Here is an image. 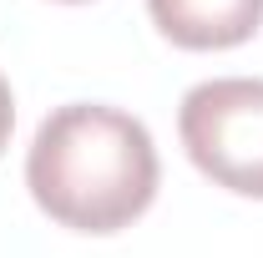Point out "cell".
I'll use <instances>...</instances> for the list:
<instances>
[{
  "label": "cell",
  "mask_w": 263,
  "mask_h": 258,
  "mask_svg": "<svg viewBox=\"0 0 263 258\" xmlns=\"http://www.w3.org/2000/svg\"><path fill=\"white\" fill-rule=\"evenodd\" d=\"M10 127H15V97H10V81L0 76V152L10 142Z\"/></svg>",
  "instance_id": "277c9868"
},
{
  "label": "cell",
  "mask_w": 263,
  "mask_h": 258,
  "mask_svg": "<svg viewBox=\"0 0 263 258\" xmlns=\"http://www.w3.org/2000/svg\"><path fill=\"white\" fill-rule=\"evenodd\" d=\"M157 147L132 112L106 101L56 106L26 152V188L71 233H122L157 197Z\"/></svg>",
  "instance_id": "6da1fadb"
},
{
  "label": "cell",
  "mask_w": 263,
  "mask_h": 258,
  "mask_svg": "<svg viewBox=\"0 0 263 258\" xmlns=\"http://www.w3.org/2000/svg\"><path fill=\"white\" fill-rule=\"evenodd\" d=\"M61 5H81V0H61Z\"/></svg>",
  "instance_id": "5b68a950"
},
{
  "label": "cell",
  "mask_w": 263,
  "mask_h": 258,
  "mask_svg": "<svg viewBox=\"0 0 263 258\" xmlns=\"http://www.w3.org/2000/svg\"><path fill=\"white\" fill-rule=\"evenodd\" d=\"M147 10L182 51H233L263 26V0H147Z\"/></svg>",
  "instance_id": "3957f363"
},
{
  "label": "cell",
  "mask_w": 263,
  "mask_h": 258,
  "mask_svg": "<svg viewBox=\"0 0 263 258\" xmlns=\"http://www.w3.org/2000/svg\"><path fill=\"white\" fill-rule=\"evenodd\" d=\"M177 137L202 177L263 202V81L218 76L182 97Z\"/></svg>",
  "instance_id": "7a4b0ae2"
}]
</instances>
